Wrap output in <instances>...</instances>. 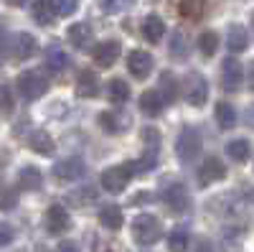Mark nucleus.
Masks as SVG:
<instances>
[{"label": "nucleus", "mask_w": 254, "mask_h": 252, "mask_svg": "<svg viewBox=\"0 0 254 252\" xmlns=\"http://www.w3.org/2000/svg\"><path fill=\"white\" fill-rule=\"evenodd\" d=\"M69 201H74L79 206H89V204L97 201V188L94 186H79V191L69 194Z\"/></svg>", "instance_id": "obj_32"}, {"label": "nucleus", "mask_w": 254, "mask_h": 252, "mask_svg": "<svg viewBox=\"0 0 254 252\" xmlns=\"http://www.w3.org/2000/svg\"><path fill=\"white\" fill-rule=\"evenodd\" d=\"M249 153H252L249 140H244V138H237V140H229V143H226V156H229L231 161L244 163V161H249Z\"/></svg>", "instance_id": "obj_25"}, {"label": "nucleus", "mask_w": 254, "mask_h": 252, "mask_svg": "<svg viewBox=\"0 0 254 252\" xmlns=\"http://www.w3.org/2000/svg\"><path fill=\"white\" fill-rule=\"evenodd\" d=\"M160 235H163V227H160V222L153 214L135 217V222H132V237H135L137 245H142V247L155 245L160 240Z\"/></svg>", "instance_id": "obj_2"}, {"label": "nucleus", "mask_w": 254, "mask_h": 252, "mask_svg": "<svg viewBox=\"0 0 254 252\" xmlns=\"http://www.w3.org/2000/svg\"><path fill=\"white\" fill-rule=\"evenodd\" d=\"M18 92L23 94V99L33 102V99L44 97L49 92V79L41 74V72H36V69L23 72V74L18 77Z\"/></svg>", "instance_id": "obj_3"}, {"label": "nucleus", "mask_w": 254, "mask_h": 252, "mask_svg": "<svg viewBox=\"0 0 254 252\" xmlns=\"http://www.w3.org/2000/svg\"><path fill=\"white\" fill-rule=\"evenodd\" d=\"M13 112V94H10V84H3V115Z\"/></svg>", "instance_id": "obj_37"}, {"label": "nucleus", "mask_w": 254, "mask_h": 252, "mask_svg": "<svg viewBox=\"0 0 254 252\" xmlns=\"http://www.w3.org/2000/svg\"><path fill=\"white\" fill-rule=\"evenodd\" d=\"M51 5H54V10H56L59 18H66V15H71L76 10L79 0H51Z\"/></svg>", "instance_id": "obj_36"}, {"label": "nucleus", "mask_w": 254, "mask_h": 252, "mask_svg": "<svg viewBox=\"0 0 254 252\" xmlns=\"http://www.w3.org/2000/svg\"><path fill=\"white\" fill-rule=\"evenodd\" d=\"M244 122L249 125V128H254V104H249L247 112H244Z\"/></svg>", "instance_id": "obj_41"}, {"label": "nucleus", "mask_w": 254, "mask_h": 252, "mask_svg": "<svg viewBox=\"0 0 254 252\" xmlns=\"http://www.w3.org/2000/svg\"><path fill=\"white\" fill-rule=\"evenodd\" d=\"M198 49L203 56H214L216 49H219V33L216 31H203L198 36Z\"/></svg>", "instance_id": "obj_30"}, {"label": "nucleus", "mask_w": 254, "mask_h": 252, "mask_svg": "<svg viewBox=\"0 0 254 252\" xmlns=\"http://www.w3.org/2000/svg\"><path fill=\"white\" fill-rule=\"evenodd\" d=\"M28 145H31V151L38 153V156H51L56 143H54V138L46 130H33L31 138H28Z\"/></svg>", "instance_id": "obj_22"}, {"label": "nucleus", "mask_w": 254, "mask_h": 252, "mask_svg": "<svg viewBox=\"0 0 254 252\" xmlns=\"http://www.w3.org/2000/svg\"><path fill=\"white\" fill-rule=\"evenodd\" d=\"M94 252H112V245L104 242V240H97L94 242Z\"/></svg>", "instance_id": "obj_40"}, {"label": "nucleus", "mask_w": 254, "mask_h": 252, "mask_svg": "<svg viewBox=\"0 0 254 252\" xmlns=\"http://www.w3.org/2000/svg\"><path fill=\"white\" fill-rule=\"evenodd\" d=\"M18 183L20 188H26V191H38L41 186H44V176L36 166H23L18 171Z\"/></svg>", "instance_id": "obj_21"}, {"label": "nucleus", "mask_w": 254, "mask_h": 252, "mask_svg": "<svg viewBox=\"0 0 254 252\" xmlns=\"http://www.w3.org/2000/svg\"><path fill=\"white\" fill-rule=\"evenodd\" d=\"M66 64H69V59H66V54H64V49L56 44V41H51V44L46 46V67L51 72H64Z\"/></svg>", "instance_id": "obj_23"}, {"label": "nucleus", "mask_w": 254, "mask_h": 252, "mask_svg": "<svg viewBox=\"0 0 254 252\" xmlns=\"http://www.w3.org/2000/svg\"><path fill=\"white\" fill-rule=\"evenodd\" d=\"M163 201L168 204V209H171L173 214H183L190 209V196H188V188L183 183H173L168 186L163 191Z\"/></svg>", "instance_id": "obj_10"}, {"label": "nucleus", "mask_w": 254, "mask_h": 252, "mask_svg": "<svg viewBox=\"0 0 254 252\" xmlns=\"http://www.w3.org/2000/svg\"><path fill=\"white\" fill-rule=\"evenodd\" d=\"M122 122H127V117L120 120L117 112H102V115H99V128H102L104 133H110V135H117V133H122V130L127 128V125H122Z\"/></svg>", "instance_id": "obj_29"}, {"label": "nucleus", "mask_w": 254, "mask_h": 252, "mask_svg": "<svg viewBox=\"0 0 254 252\" xmlns=\"http://www.w3.org/2000/svg\"><path fill=\"white\" fill-rule=\"evenodd\" d=\"M127 69H130V74L135 79H147L153 72V56L142 51V49H135L130 51V56H127Z\"/></svg>", "instance_id": "obj_13"}, {"label": "nucleus", "mask_w": 254, "mask_h": 252, "mask_svg": "<svg viewBox=\"0 0 254 252\" xmlns=\"http://www.w3.org/2000/svg\"><path fill=\"white\" fill-rule=\"evenodd\" d=\"M132 176H135L132 168L127 166V163H122V166L107 168V171L102 173L99 183H102V188H104L107 194H120V191H125V188H127V183H130Z\"/></svg>", "instance_id": "obj_6"}, {"label": "nucleus", "mask_w": 254, "mask_h": 252, "mask_svg": "<svg viewBox=\"0 0 254 252\" xmlns=\"http://www.w3.org/2000/svg\"><path fill=\"white\" fill-rule=\"evenodd\" d=\"M216 122L221 130H231L237 125V110L229 102H219L216 104Z\"/></svg>", "instance_id": "obj_28"}, {"label": "nucleus", "mask_w": 254, "mask_h": 252, "mask_svg": "<svg viewBox=\"0 0 254 252\" xmlns=\"http://www.w3.org/2000/svg\"><path fill=\"white\" fill-rule=\"evenodd\" d=\"M13 194H10V188H5V196H3V209H5V212H8V209H13Z\"/></svg>", "instance_id": "obj_42"}, {"label": "nucleus", "mask_w": 254, "mask_h": 252, "mask_svg": "<svg viewBox=\"0 0 254 252\" xmlns=\"http://www.w3.org/2000/svg\"><path fill=\"white\" fill-rule=\"evenodd\" d=\"M247 82H249V89L254 92V61L249 64V79H247Z\"/></svg>", "instance_id": "obj_43"}, {"label": "nucleus", "mask_w": 254, "mask_h": 252, "mask_svg": "<svg viewBox=\"0 0 254 252\" xmlns=\"http://www.w3.org/2000/svg\"><path fill=\"white\" fill-rule=\"evenodd\" d=\"M33 18L41 26H51L54 18H56V10L51 5V0H36L33 3Z\"/></svg>", "instance_id": "obj_27"}, {"label": "nucleus", "mask_w": 254, "mask_h": 252, "mask_svg": "<svg viewBox=\"0 0 254 252\" xmlns=\"http://www.w3.org/2000/svg\"><path fill=\"white\" fill-rule=\"evenodd\" d=\"M56 252H79V245L71 242V240H66V242H61V245L56 247Z\"/></svg>", "instance_id": "obj_39"}, {"label": "nucleus", "mask_w": 254, "mask_h": 252, "mask_svg": "<svg viewBox=\"0 0 254 252\" xmlns=\"http://www.w3.org/2000/svg\"><path fill=\"white\" fill-rule=\"evenodd\" d=\"M38 44H36V38L31 33H15L13 36V44H8L5 41V54L10 51V56L15 61H28L33 54H36Z\"/></svg>", "instance_id": "obj_9"}, {"label": "nucleus", "mask_w": 254, "mask_h": 252, "mask_svg": "<svg viewBox=\"0 0 254 252\" xmlns=\"http://www.w3.org/2000/svg\"><path fill=\"white\" fill-rule=\"evenodd\" d=\"M252 28H254V13H252Z\"/></svg>", "instance_id": "obj_45"}, {"label": "nucleus", "mask_w": 254, "mask_h": 252, "mask_svg": "<svg viewBox=\"0 0 254 252\" xmlns=\"http://www.w3.org/2000/svg\"><path fill=\"white\" fill-rule=\"evenodd\" d=\"M242 82H244V69H242V61H237L234 56H229L221 61V87L226 92H239L242 89Z\"/></svg>", "instance_id": "obj_7"}, {"label": "nucleus", "mask_w": 254, "mask_h": 252, "mask_svg": "<svg viewBox=\"0 0 254 252\" xmlns=\"http://www.w3.org/2000/svg\"><path fill=\"white\" fill-rule=\"evenodd\" d=\"M183 99L190 107H203V102L208 99V82L198 72H190L183 79Z\"/></svg>", "instance_id": "obj_5"}, {"label": "nucleus", "mask_w": 254, "mask_h": 252, "mask_svg": "<svg viewBox=\"0 0 254 252\" xmlns=\"http://www.w3.org/2000/svg\"><path fill=\"white\" fill-rule=\"evenodd\" d=\"M165 33V23H163V18L158 13H150V15H145L142 20V36L150 41V44H160V38Z\"/></svg>", "instance_id": "obj_20"}, {"label": "nucleus", "mask_w": 254, "mask_h": 252, "mask_svg": "<svg viewBox=\"0 0 254 252\" xmlns=\"http://www.w3.org/2000/svg\"><path fill=\"white\" fill-rule=\"evenodd\" d=\"M66 38L69 44L76 49V51H89L92 44H94V31L89 23H74L69 31H66Z\"/></svg>", "instance_id": "obj_14"}, {"label": "nucleus", "mask_w": 254, "mask_h": 252, "mask_svg": "<svg viewBox=\"0 0 254 252\" xmlns=\"http://www.w3.org/2000/svg\"><path fill=\"white\" fill-rule=\"evenodd\" d=\"M84 173H87V166H84L81 158H64L54 166V176L59 181H79Z\"/></svg>", "instance_id": "obj_11"}, {"label": "nucleus", "mask_w": 254, "mask_h": 252, "mask_svg": "<svg viewBox=\"0 0 254 252\" xmlns=\"http://www.w3.org/2000/svg\"><path fill=\"white\" fill-rule=\"evenodd\" d=\"M247 46H249V33H247V28H244L242 23H231L229 31H226V49H229L231 54H242V51H247Z\"/></svg>", "instance_id": "obj_17"}, {"label": "nucleus", "mask_w": 254, "mask_h": 252, "mask_svg": "<svg viewBox=\"0 0 254 252\" xmlns=\"http://www.w3.org/2000/svg\"><path fill=\"white\" fill-rule=\"evenodd\" d=\"M44 224H46V232L49 235H64V232H69V229H71V217L66 212V206L51 204L46 217H44Z\"/></svg>", "instance_id": "obj_8"}, {"label": "nucleus", "mask_w": 254, "mask_h": 252, "mask_svg": "<svg viewBox=\"0 0 254 252\" xmlns=\"http://www.w3.org/2000/svg\"><path fill=\"white\" fill-rule=\"evenodd\" d=\"M5 3H8V5H13V8H23V5L28 3V0H5Z\"/></svg>", "instance_id": "obj_44"}, {"label": "nucleus", "mask_w": 254, "mask_h": 252, "mask_svg": "<svg viewBox=\"0 0 254 252\" xmlns=\"http://www.w3.org/2000/svg\"><path fill=\"white\" fill-rule=\"evenodd\" d=\"M171 56L173 59H186L188 56V46H186V36L181 31H176L171 36Z\"/></svg>", "instance_id": "obj_35"}, {"label": "nucleus", "mask_w": 254, "mask_h": 252, "mask_svg": "<svg viewBox=\"0 0 254 252\" xmlns=\"http://www.w3.org/2000/svg\"><path fill=\"white\" fill-rule=\"evenodd\" d=\"M135 5V0H99V8L110 15H120V13H127Z\"/></svg>", "instance_id": "obj_33"}, {"label": "nucleus", "mask_w": 254, "mask_h": 252, "mask_svg": "<svg viewBox=\"0 0 254 252\" xmlns=\"http://www.w3.org/2000/svg\"><path fill=\"white\" fill-rule=\"evenodd\" d=\"M221 178H226V166L216 156H208L201 163V168H198V183L201 186H211V183H216Z\"/></svg>", "instance_id": "obj_12"}, {"label": "nucleus", "mask_w": 254, "mask_h": 252, "mask_svg": "<svg viewBox=\"0 0 254 252\" xmlns=\"http://www.w3.org/2000/svg\"><path fill=\"white\" fill-rule=\"evenodd\" d=\"M0 232H3V235H0V245L8 247V245H10V240H13V229H10V224H8V222H3V224H0Z\"/></svg>", "instance_id": "obj_38"}, {"label": "nucleus", "mask_w": 254, "mask_h": 252, "mask_svg": "<svg viewBox=\"0 0 254 252\" xmlns=\"http://www.w3.org/2000/svg\"><path fill=\"white\" fill-rule=\"evenodd\" d=\"M140 140H142V158L140 161H127V166L132 168L135 176H142L147 171H153L158 158H160V133L155 128H142Z\"/></svg>", "instance_id": "obj_1"}, {"label": "nucleus", "mask_w": 254, "mask_h": 252, "mask_svg": "<svg viewBox=\"0 0 254 252\" xmlns=\"http://www.w3.org/2000/svg\"><path fill=\"white\" fill-rule=\"evenodd\" d=\"M206 13V0H178V15L183 20H198Z\"/></svg>", "instance_id": "obj_24"}, {"label": "nucleus", "mask_w": 254, "mask_h": 252, "mask_svg": "<svg viewBox=\"0 0 254 252\" xmlns=\"http://www.w3.org/2000/svg\"><path fill=\"white\" fill-rule=\"evenodd\" d=\"M18 252H26V250H18Z\"/></svg>", "instance_id": "obj_46"}, {"label": "nucleus", "mask_w": 254, "mask_h": 252, "mask_svg": "<svg viewBox=\"0 0 254 252\" xmlns=\"http://www.w3.org/2000/svg\"><path fill=\"white\" fill-rule=\"evenodd\" d=\"M176 153L181 161L190 163V161H196L198 153H201V133L193 128V125H186V128L181 130L178 135V143H176Z\"/></svg>", "instance_id": "obj_4"}, {"label": "nucleus", "mask_w": 254, "mask_h": 252, "mask_svg": "<svg viewBox=\"0 0 254 252\" xmlns=\"http://www.w3.org/2000/svg\"><path fill=\"white\" fill-rule=\"evenodd\" d=\"M107 97L112 104H122L130 99V84H127L125 79H112L107 84Z\"/></svg>", "instance_id": "obj_26"}, {"label": "nucleus", "mask_w": 254, "mask_h": 252, "mask_svg": "<svg viewBox=\"0 0 254 252\" xmlns=\"http://www.w3.org/2000/svg\"><path fill=\"white\" fill-rule=\"evenodd\" d=\"M160 92L165 94V99H176L178 97V87H176V77L171 72L160 74Z\"/></svg>", "instance_id": "obj_34"}, {"label": "nucleus", "mask_w": 254, "mask_h": 252, "mask_svg": "<svg viewBox=\"0 0 254 252\" xmlns=\"http://www.w3.org/2000/svg\"><path fill=\"white\" fill-rule=\"evenodd\" d=\"M120 59V44L117 41H104L94 49V64L99 69H112Z\"/></svg>", "instance_id": "obj_16"}, {"label": "nucleus", "mask_w": 254, "mask_h": 252, "mask_svg": "<svg viewBox=\"0 0 254 252\" xmlns=\"http://www.w3.org/2000/svg\"><path fill=\"white\" fill-rule=\"evenodd\" d=\"M99 222L104 229H110V232H117V229L122 227L125 217H122V209L117 204H102L99 209Z\"/></svg>", "instance_id": "obj_19"}, {"label": "nucleus", "mask_w": 254, "mask_h": 252, "mask_svg": "<svg viewBox=\"0 0 254 252\" xmlns=\"http://www.w3.org/2000/svg\"><path fill=\"white\" fill-rule=\"evenodd\" d=\"M74 92H76V97H81V99H92V97H97V94H99V77H97L92 69L79 72Z\"/></svg>", "instance_id": "obj_15"}, {"label": "nucleus", "mask_w": 254, "mask_h": 252, "mask_svg": "<svg viewBox=\"0 0 254 252\" xmlns=\"http://www.w3.org/2000/svg\"><path fill=\"white\" fill-rule=\"evenodd\" d=\"M168 250L171 252H186L188 250V232L183 227H176L171 235H168Z\"/></svg>", "instance_id": "obj_31"}, {"label": "nucleus", "mask_w": 254, "mask_h": 252, "mask_svg": "<svg viewBox=\"0 0 254 252\" xmlns=\"http://www.w3.org/2000/svg\"><path fill=\"white\" fill-rule=\"evenodd\" d=\"M163 107H165V97H163V92H158V89H147V92L140 94V110H142L147 117H158V115L163 112Z\"/></svg>", "instance_id": "obj_18"}]
</instances>
